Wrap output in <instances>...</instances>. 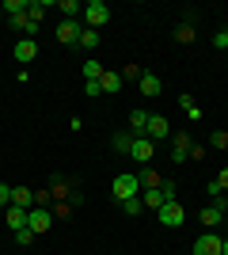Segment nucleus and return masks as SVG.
Listing matches in <instances>:
<instances>
[{
    "instance_id": "nucleus-8",
    "label": "nucleus",
    "mask_w": 228,
    "mask_h": 255,
    "mask_svg": "<svg viewBox=\"0 0 228 255\" xmlns=\"http://www.w3.org/2000/svg\"><path fill=\"white\" fill-rule=\"evenodd\" d=\"M137 88H141V96H149V99H156L163 92V80L156 73H141V80H137Z\"/></svg>"
},
{
    "instance_id": "nucleus-2",
    "label": "nucleus",
    "mask_w": 228,
    "mask_h": 255,
    "mask_svg": "<svg viewBox=\"0 0 228 255\" xmlns=\"http://www.w3.org/2000/svg\"><path fill=\"white\" fill-rule=\"evenodd\" d=\"M137 194H141V179H137V175H130V171H126V175H114V198H118V202H130Z\"/></svg>"
},
{
    "instance_id": "nucleus-9",
    "label": "nucleus",
    "mask_w": 228,
    "mask_h": 255,
    "mask_svg": "<svg viewBox=\"0 0 228 255\" xmlns=\"http://www.w3.org/2000/svg\"><path fill=\"white\" fill-rule=\"evenodd\" d=\"M15 61L19 65H27V61H34V57H38V42H34V38H23V42H15Z\"/></svg>"
},
{
    "instance_id": "nucleus-15",
    "label": "nucleus",
    "mask_w": 228,
    "mask_h": 255,
    "mask_svg": "<svg viewBox=\"0 0 228 255\" xmlns=\"http://www.w3.org/2000/svg\"><path fill=\"white\" fill-rule=\"evenodd\" d=\"M141 202L149 206V210H160V206L167 202V198H163V191H160V187H145V194H141Z\"/></svg>"
},
{
    "instance_id": "nucleus-10",
    "label": "nucleus",
    "mask_w": 228,
    "mask_h": 255,
    "mask_svg": "<svg viewBox=\"0 0 228 255\" xmlns=\"http://www.w3.org/2000/svg\"><path fill=\"white\" fill-rule=\"evenodd\" d=\"M145 133H149V141H160V137H167V133H171V126H167V118H163V115H152Z\"/></svg>"
},
{
    "instance_id": "nucleus-4",
    "label": "nucleus",
    "mask_w": 228,
    "mask_h": 255,
    "mask_svg": "<svg viewBox=\"0 0 228 255\" xmlns=\"http://www.w3.org/2000/svg\"><path fill=\"white\" fill-rule=\"evenodd\" d=\"M80 31H84L80 19H61L57 23V42L61 46H80Z\"/></svg>"
},
{
    "instance_id": "nucleus-26",
    "label": "nucleus",
    "mask_w": 228,
    "mask_h": 255,
    "mask_svg": "<svg viewBox=\"0 0 228 255\" xmlns=\"http://www.w3.org/2000/svg\"><path fill=\"white\" fill-rule=\"evenodd\" d=\"M15 244H19V248H31L34 244V233H31V229H15Z\"/></svg>"
},
{
    "instance_id": "nucleus-30",
    "label": "nucleus",
    "mask_w": 228,
    "mask_h": 255,
    "mask_svg": "<svg viewBox=\"0 0 228 255\" xmlns=\"http://www.w3.org/2000/svg\"><path fill=\"white\" fill-rule=\"evenodd\" d=\"M84 96H87V99L103 96V88H99V80H84Z\"/></svg>"
},
{
    "instance_id": "nucleus-32",
    "label": "nucleus",
    "mask_w": 228,
    "mask_h": 255,
    "mask_svg": "<svg viewBox=\"0 0 228 255\" xmlns=\"http://www.w3.org/2000/svg\"><path fill=\"white\" fill-rule=\"evenodd\" d=\"M54 202V191H34V206H50Z\"/></svg>"
},
{
    "instance_id": "nucleus-13",
    "label": "nucleus",
    "mask_w": 228,
    "mask_h": 255,
    "mask_svg": "<svg viewBox=\"0 0 228 255\" xmlns=\"http://www.w3.org/2000/svg\"><path fill=\"white\" fill-rule=\"evenodd\" d=\"M11 206H19V210H34V191H27V187H11Z\"/></svg>"
},
{
    "instance_id": "nucleus-11",
    "label": "nucleus",
    "mask_w": 228,
    "mask_h": 255,
    "mask_svg": "<svg viewBox=\"0 0 228 255\" xmlns=\"http://www.w3.org/2000/svg\"><path fill=\"white\" fill-rule=\"evenodd\" d=\"M190 149H194V145H190V133H175V152H171V160H175V164H183V160L190 156Z\"/></svg>"
},
{
    "instance_id": "nucleus-5",
    "label": "nucleus",
    "mask_w": 228,
    "mask_h": 255,
    "mask_svg": "<svg viewBox=\"0 0 228 255\" xmlns=\"http://www.w3.org/2000/svg\"><path fill=\"white\" fill-rule=\"evenodd\" d=\"M156 213H160V225H171V229H179V225L186 221V210L179 202H163Z\"/></svg>"
},
{
    "instance_id": "nucleus-17",
    "label": "nucleus",
    "mask_w": 228,
    "mask_h": 255,
    "mask_svg": "<svg viewBox=\"0 0 228 255\" xmlns=\"http://www.w3.org/2000/svg\"><path fill=\"white\" fill-rule=\"evenodd\" d=\"M122 84H126V80H122V73H103V80H99V88H103V92H110V96H114Z\"/></svg>"
},
{
    "instance_id": "nucleus-20",
    "label": "nucleus",
    "mask_w": 228,
    "mask_h": 255,
    "mask_svg": "<svg viewBox=\"0 0 228 255\" xmlns=\"http://www.w3.org/2000/svg\"><path fill=\"white\" fill-rule=\"evenodd\" d=\"M110 145H114V152H130L133 149V133H114Z\"/></svg>"
},
{
    "instance_id": "nucleus-12",
    "label": "nucleus",
    "mask_w": 228,
    "mask_h": 255,
    "mask_svg": "<svg viewBox=\"0 0 228 255\" xmlns=\"http://www.w3.org/2000/svg\"><path fill=\"white\" fill-rule=\"evenodd\" d=\"M27 213L31 210H19V206H8V210H4V221L11 225V233H15V229H27Z\"/></svg>"
},
{
    "instance_id": "nucleus-18",
    "label": "nucleus",
    "mask_w": 228,
    "mask_h": 255,
    "mask_svg": "<svg viewBox=\"0 0 228 255\" xmlns=\"http://www.w3.org/2000/svg\"><path fill=\"white\" fill-rule=\"evenodd\" d=\"M221 217H225V213H221L217 206H202V225H206V229H213V225H221Z\"/></svg>"
},
{
    "instance_id": "nucleus-36",
    "label": "nucleus",
    "mask_w": 228,
    "mask_h": 255,
    "mask_svg": "<svg viewBox=\"0 0 228 255\" xmlns=\"http://www.w3.org/2000/svg\"><path fill=\"white\" fill-rule=\"evenodd\" d=\"M206 194H209V198H217V194H225V191H221V183L213 179V183H206Z\"/></svg>"
},
{
    "instance_id": "nucleus-21",
    "label": "nucleus",
    "mask_w": 228,
    "mask_h": 255,
    "mask_svg": "<svg viewBox=\"0 0 228 255\" xmlns=\"http://www.w3.org/2000/svg\"><path fill=\"white\" fill-rule=\"evenodd\" d=\"M141 210H145L141 194H137V198H130V202H122V213H126V217H141Z\"/></svg>"
},
{
    "instance_id": "nucleus-35",
    "label": "nucleus",
    "mask_w": 228,
    "mask_h": 255,
    "mask_svg": "<svg viewBox=\"0 0 228 255\" xmlns=\"http://www.w3.org/2000/svg\"><path fill=\"white\" fill-rule=\"evenodd\" d=\"M209 206H217L221 213H228V194H217V198H213V202H209Z\"/></svg>"
},
{
    "instance_id": "nucleus-24",
    "label": "nucleus",
    "mask_w": 228,
    "mask_h": 255,
    "mask_svg": "<svg viewBox=\"0 0 228 255\" xmlns=\"http://www.w3.org/2000/svg\"><path fill=\"white\" fill-rule=\"evenodd\" d=\"M137 179H141V187H163V179H160V175H156L152 168H145L141 175H137Z\"/></svg>"
},
{
    "instance_id": "nucleus-7",
    "label": "nucleus",
    "mask_w": 228,
    "mask_h": 255,
    "mask_svg": "<svg viewBox=\"0 0 228 255\" xmlns=\"http://www.w3.org/2000/svg\"><path fill=\"white\" fill-rule=\"evenodd\" d=\"M152 152H156V145H152V141L145 137V133H141V137H133V149H130V156L137 160V164H149V160H152Z\"/></svg>"
},
{
    "instance_id": "nucleus-29",
    "label": "nucleus",
    "mask_w": 228,
    "mask_h": 255,
    "mask_svg": "<svg viewBox=\"0 0 228 255\" xmlns=\"http://www.w3.org/2000/svg\"><path fill=\"white\" fill-rule=\"evenodd\" d=\"M175 38H179V42H194V27H190V23H183V27L175 31Z\"/></svg>"
},
{
    "instance_id": "nucleus-34",
    "label": "nucleus",
    "mask_w": 228,
    "mask_h": 255,
    "mask_svg": "<svg viewBox=\"0 0 228 255\" xmlns=\"http://www.w3.org/2000/svg\"><path fill=\"white\" fill-rule=\"evenodd\" d=\"M213 46H217V50H228V27H225V31H217V34H213Z\"/></svg>"
},
{
    "instance_id": "nucleus-19",
    "label": "nucleus",
    "mask_w": 228,
    "mask_h": 255,
    "mask_svg": "<svg viewBox=\"0 0 228 255\" xmlns=\"http://www.w3.org/2000/svg\"><path fill=\"white\" fill-rule=\"evenodd\" d=\"M80 46H84V50H95V46H103V38H99V31H91V27H84V31H80Z\"/></svg>"
},
{
    "instance_id": "nucleus-25",
    "label": "nucleus",
    "mask_w": 228,
    "mask_h": 255,
    "mask_svg": "<svg viewBox=\"0 0 228 255\" xmlns=\"http://www.w3.org/2000/svg\"><path fill=\"white\" fill-rule=\"evenodd\" d=\"M0 8L8 11V15H23V11H27V4H23V0H0Z\"/></svg>"
},
{
    "instance_id": "nucleus-31",
    "label": "nucleus",
    "mask_w": 228,
    "mask_h": 255,
    "mask_svg": "<svg viewBox=\"0 0 228 255\" xmlns=\"http://www.w3.org/2000/svg\"><path fill=\"white\" fill-rule=\"evenodd\" d=\"M8 206H11V187L0 183V210H8Z\"/></svg>"
},
{
    "instance_id": "nucleus-27",
    "label": "nucleus",
    "mask_w": 228,
    "mask_h": 255,
    "mask_svg": "<svg viewBox=\"0 0 228 255\" xmlns=\"http://www.w3.org/2000/svg\"><path fill=\"white\" fill-rule=\"evenodd\" d=\"M57 11H65V19H76L80 4H76V0H61V4H57Z\"/></svg>"
},
{
    "instance_id": "nucleus-1",
    "label": "nucleus",
    "mask_w": 228,
    "mask_h": 255,
    "mask_svg": "<svg viewBox=\"0 0 228 255\" xmlns=\"http://www.w3.org/2000/svg\"><path fill=\"white\" fill-rule=\"evenodd\" d=\"M27 229H31L34 236L50 233V229H54V210H50V206H34V210L27 213Z\"/></svg>"
},
{
    "instance_id": "nucleus-3",
    "label": "nucleus",
    "mask_w": 228,
    "mask_h": 255,
    "mask_svg": "<svg viewBox=\"0 0 228 255\" xmlns=\"http://www.w3.org/2000/svg\"><path fill=\"white\" fill-rule=\"evenodd\" d=\"M107 19H110V8L103 4V0H91V4H84V27L99 31V27H103Z\"/></svg>"
},
{
    "instance_id": "nucleus-23",
    "label": "nucleus",
    "mask_w": 228,
    "mask_h": 255,
    "mask_svg": "<svg viewBox=\"0 0 228 255\" xmlns=\"http://www.w3.org/2000/svg\"><path fill=\"white\" fill-rule=\"evenodd\" d=\"M179 107H183V111H186L190 118H202V107L194 103V96H179Z\"/></svg>"
},
{
    "instance_id": "nucleus-22",
    "label": "nucleus",
    "mask_w": 228,
    "mask_h": 255,
    "mask_svg": "<svg viewBox=\"0 0 228 255\" xmlns=\"http://www.w3.org/2000/svg\"><path fill=\"white\" fill-rule=\"evenodd\" d=\"M103 73H107V69L99 61H84V80H103Z\"/></svg>"
},
{
    "instance_id": "nucleus-39",
    "label": "nucleus",
    "mask_w": 228,
    "mask_h": 255,
    "mask_svg": "<svg viewBox=\"0 0 228 255\" xmlns=\"http://www.w3.org/2000/svg\"><path fill=\"white\" fill-rule=\"evenodd\" d=\"M0 19H4V8H0Z\"/></svg>"
},
{
    "instance_id": "nucleus-16",
    "label": "nucleus",
    "mask_w": 228,
    "mask_h": 255,
    "mask_svg": "<svg viewBox=\"0 0 228 255\" xmlns=\"http://www.w3.org/2000/svg\"><path fill=\"white\" fill-rule=\"evenodd\" d=\"M149 118H152V115H145V111H130V129H133V137H141L145 129H149Z\"/></svg>"
},
{
    "instance_id": "nucleus-38",
    "label": "nucleus",
    "mask_w": 228,
    "mask_h": 255,
    "mask_svg": "<svg viewBox=\"0 0 228 255\" xmlns=\"http://www.w3.org/2000/svg\"><path fill=\"white\" fill-rule=\"evenodd\" d=\"M221 255H228V240H225V248H221Z\"/></svg>"
},
{
    "instance_id": "nucleus-28",
    "label": "nucleus",
    "mask_w": 228,
    "mask_h": 255,
    "mask_svg": "<svg viewBox=\"0 0 228 255\" xmlns=\"http://www.w3.org/2000/svg\"><path fill=\"white\" fill-rule=\"evenodd\" d=\"M209 145H213V149H228V129H217V133L209 137Z\"/></svg>"
},
{
    "instance_id": "nucleus-6",
    "label": "nucleus",
    "mask_w": 228,
    "mask_h": 255,
    "mask_svg": "<svg viewBox=\"0 0 228 255\" xmlns=\"http://www.w3.org/2000/svg\"><path fill=\"white\" fill-rule=\"evenodd\" d=\"M221 248H225V240L217 233H206L194 240V255H221Z\"/></svg>"
},
{
    "instance_id": "nucleus-14",
    "label": "nucleus",
    "mask_w": 228,
    "mask_h": 255,
    "mask_svg": "<svg viewBox=\"0 0 228 255\" xmlns=\"http://www.w3.org/2000/svg\"><path fill=\"white\" fill-rule=\"evenodd\" d=\"M11 23H15V27H19L27 38H34V34H38V19H31L27 11H23V15H11Z\"/></svg>"
},
{
    "instance_id": "nucleus-37",
    "label": "nucleus",
    "mask_w": 228,
    "mask_h": 255,
    "mask_svg": "<svg viewBox=\"0 0 228 255\" xmlns=\"http://www.w3.org/2000/svg\"><path fill=\"white\" fill-rule=\"evenodd\" d=\"M217 183H221V191H228V168H221V175H217Z\"/></svg>"
},
{
    "instance_id": "nucleus-33",
    "label": "nucleus",
    "mask_w": 228,
    "mask_h": 255,
    "mask_svg": "<svg viewBox=\"0 0 228 255\" xmlns=\"http://www.w3.org/2000/svg\"><path fill=\"white\" fill-rule=\"evenodd\" d=\"M122 80H141V69H137V65H126V69H122Z\"/></svg>"
}]
</instances>
